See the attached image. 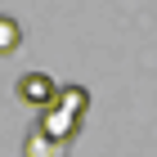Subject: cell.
<instances>
[{"label":"cell","mask_w":157,"mask_h":157,"mask_svg":"<svg viewBox=\"0 0 157 157\" xmlns=\"http://www.w3.org/2000/svg\"><path fill=\"white\" fill-rule=\"evenodd\" d=\"M13 90H18V103H27V108L45 112L49 103L59 99V90H63V85L54 81L49 72H23L18 81H13Z\"/></svg>","instance_id":"2"},{"label":"cell","mask_w":157,"mask_h":157,"mask_svg":"<svg viewBox=\"0 0 157 157\" xmlns=\"http://www.w3.org/2000/svg\"><path fill=\"white\" fill-rule=\"evenodd\" d=\"M85 112H90V90H85V85H63V90H59V99H54V103L40 112L36 130H45L49 139L72 144V139H76V130H81V121H85Z\"/></svg>","instance_id":"1"},{"label":"cell","mask_w":157,"mask_h":157,"mask_svg":"<svg viewBox=\"0 0 157 157\" xmlns=\"http://www.w3.org/2000/svg\"><path fill=\"white\" fill-rule=\"evenodd\" d=\"M67 148H72V144L49 139L45 130H32V135H27V144H23V153H27V157H67Z\"/></svg>","instance_id":"3"},{"label":"cell","mask_w":157,"mask_h":157,"mask_svg":"<svg viewBox=\"0 0 157 157\" xmlns=\"http://www.w3.org/2000/svg\"><path fill=\"white\" fill-rule=\"evenodd\" d=\"M18 45H23V27H18V18L0 13V59H9Z\"/></svg>","instance_id":"4"}]
</instances>
